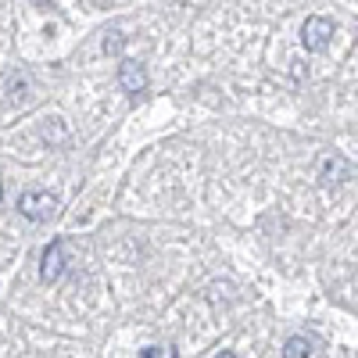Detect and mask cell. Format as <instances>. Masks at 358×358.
<instances>
[{
    "mask_svg": "<svg viewBox=\"0 0 358 358\" xmlns=\"http://www.w3.org/2000/svg\"><path fill=\"white\" fill-rule=\"evenodd\" d=\"M18 212L33 222H47L54 212H57V197L47 194V190H25L18 197Z\"/></svg>",
    "mask_w": 358,
    "mask_h": 358,
    "instance_id": "6da1fadb",
    "label": "cell"
},
{
    "mask_svg": "<svg viewBox=\"0 0 358 358\" xmlns=\"http://www.w3.org/2000/svg\"><path fill=\"white\" fill-rule=\"evenodd\" d=\"M62 273H65V244L50 241L43 251V262H40V276H43V283H57Z\"/></svg>",
    "mask_w": 358,
    "mask_h": 358,
    "instance_id": "7a4b0ae2",
    "label": "cell"
},
{
    "mask_svg": "<svg viewBox=\"0 0 358 358\" xmlns=\"http://www.w3.org/2000/svg\"><path fill=\"white\" fill-rule=\"evenodd\" d=\"M330 36H334V22L330 18H308L301 25V43L308 50H322L326 43H330Z\"/></svg>",
    "mask_w": 358,
    "mask_h": 358,
    "instance_id": "3957f363",
    "label": "cell"
},
{
    "mask_svg": "<svg viewBox=\"0 0 358 358\" xmlns=\"http://www.w3.org/2000/svg\"><path fill=\"white\" fill-rule=\"evenodd\" d=\"M118 83H122L126 94H143L147 90V69L140 62H122L118 65Z\"/></svg>",
    "mask_w": 358,
    "mask_h": 358,
    "instance_id": "277c9868",
    "label": "cell"
},
{
    "mask_svg": "<svg viewBox=\"0 0 358 358\" xmlns=\"http://www.w3.org/2000/svg\"><path fill=\"white\" fill-rule=\"evenodd\" d=\"M341 176H348V162L322 158V179H326V183H341Z\"/></svg>",
    "mask_w": 358,
    "mask_h": 358,
    "instance_id": "5b68a950",
    "label": "cell"
},
{
    "mask_svg": "<svg viewBox=\"0 0 358 358\" xmlns=\"http://www.w3.org/2000/svg\"><path fill=\"white\" fill-rule=\"evenodd\" d=\"M283 358H312V344L305 337H290L283 344Z\"/></svg>",
    "mask_w": 358,
    "mask_h": 358,
    "instance_id": "8992f818",
    "label": "cell"
},
{
    "mask_svg": "<svg viewBox=\"0 0 358 358\" xmlns=\"http://www.w3.org/2000/svg\"><path fill=\"white\" fill-rule=\"evenodd\" d=\"M118 47H122V33H108V36H104V50L115 54Z\"/></svg>",
    "mask_w": 358,
    "mask_h": 358,
    "instance_id": "52a82bcc",
    "label": "cell"
},
{
    "mask_svg": "<svg viewBox=\"0 0 358 358\" xmlns=\"http://www.w3.org/2000/svg\"><path fill=\"white\" fill-rule=\"evenodd\" d=\"M215 358H236V355H233V351H219Z\"/></svg>",
    "mask_w": 358,
    "mask_h": 358,
    "instance_id": "ba28073f",
    "label": "cell"
},
{
    "mask_svg": "<svg viewBox=\"0 0 358 358\" xmlns=\"http://www.w3.org/2000/svg\"><path fill=\"white\" fill-rule=\"evenodd\" d=\"M36 8H50V0H36Z\"/></svg>",
    "mask_w": 358,
    "mask_h": 358,
    "instance_id": "9c48e42d",
    "label": "cell"
},
{
    "mask_svg": "<svg viewBox=\"0 0 358 358\" xmlns=\"http://www.w3.org/2000/svg\"><path fill=\"white\" fill-rule=\"evenodd\" d=\"M0 197H4V183H0Z\"/></svg>",
    "mask_w": 358,
    "mask_h": 358,
    "instance_id": "30bf717a",
    "label": "cell"
}]
</instances>
